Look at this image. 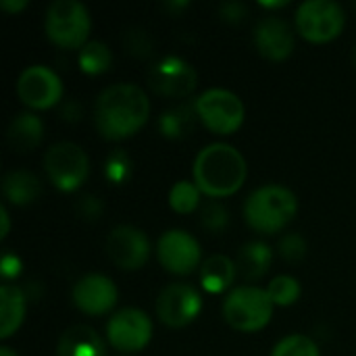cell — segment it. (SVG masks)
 <instances>
[{
  "instance_id": "3",
  "label": "cell",
  "mask_w": 356,
  "mask_h": 356,
  "mask_svg": "<svg viewBox=\"0 0 356 356\" xmlns=\"http://www.w3.org/2000/svg\"><path fill=\"white\" fill-rule=\"evenodd\" d=\"M298 211V200L286 186L269 184L257 188L244 202L246 223L261 234H275L284 229Z\"/></svg>"
},
{
  "instance_id": "8",
  "label": "cell",
  "mask_w": 356,
  "mask_h": 356,
  "mask_svg": "<svg viewBox=\"0 0 356 356\" xmlns=\"http://www.w3.org/2000/svg\"><path fill=\"white\" fill-rule=\"evenodd\" d=\"M344 10L334 0H307L296 10V27L311 42H330L344 29Z\"/></svg>"
},
{
  "instance_id": "25",
  "label": "cell",
  "mask_w": 356,
  "mask_h": 356,
  "mask_svg": "<svg viewBox=\"0 0 356 356\" xmlns=\"http://www.w3.org/2000/svg\"><path fill=\"white\" fill-rule=\"evenodd\" d=\"M169 204L177 213H194L200 204V190L192 181H177L169 192Z\"/></svg>"
},
{
  "instance_id": "22",
  "label": "cell",
  "mask_w": 356,
  "mask_h": 356,
  "mask_svg": "<svg viewBox=\"0 0 356 356\" xmlns=\"http://www.w3.org/2000/svg\"><path fill=\"white\" fill-rule=\"evenodd\" d=\"M198 113H196V102H186V104H177L169 111H165L159 119V129L165 138L171 140H181L186 136H190L196 127L198 121Z\"/></svg>"
},
{
  "instance_id": "34",
  "label": "cell",
  "mask_w": 356,
  "mask_h": 356,
  "mask_svg": "<svg viewBox=\"0 0 356 356\" xmlns=\"http://www.w3.org/2000/svg\"><path fill=\"white\" fill-rule=\"evenodd\" d=\"M0 271H2V277H4V280H13V277H17V275H19V271H21V261H19V257H17V254H13V252H4Z\"/></svg>"
},
{
  "instance_id": "12",
  "label": "cell",
  "mask_w": 356,
  "mask_h": 356,
  "mask_svg": "<svg viewBox=\"0 0 356 356\" xmlns=\"http://www.w3.org/2000/svg\"><path fill=\"white\" fill-rule=\"evenodd\" d=\"M17 96L31 108H48L60 100L63 81L50 67L31 65L17 79Z\"/></svg>"
},
{
  "instance_id": "16",
  "label": "cell",
  "mask_w": 356,
  "mask_h": 356,
  "mask_svg": "<svg viewBox=\"0 0 356 356\" xmlns=\"http://www.w3.org/2000/svg\"><path fill=\"white\" fill-rule=\"evenodd\" d=\"M254 46L263 56L271 60H284L294 50V31L286 19L263 17L254 25Z\"/></svg>"
},
{
  "instance_id": "30",
  "label": "cell",
  "mask_w": 356,
  "mask_h": 356,
  "mask_svg": "<svg viewBox=\"0 0 356 356\" xmlns=\"http://www.w3.org/2000/svg\"><path fill=\"white\" fill-rule=\"evenodd\" d=\"M280 254H282V259H286L288 263H298V261H302L305 254H307V240H305L300 234H296V232L286 234V236L280 240Z\"/></svg>"
},
{
  "instance_id": "39",
  "label": "cell",
  "mask_w": 356,
  "mask_h": 356,
  "mask_svg": "<svg viewBox=\"0 0 356 356\" xmlns=\"http://www.w3.org/2000/svg\"><path fill=\"white\" fill-rule=\"evenodd\" d=\"M0 356H17V355H15V353H13L10 348H6V346H2V348H0Z\"/></svg>"
},
{
  "instance_id": "14",
  "label": "cell",
  "mask_w": 356,
  "mask_h": 356,
  "mask_svg": "<svg viewBox=\"0 0 356 356\" xmlns=\"http://www.w3.org/2000/svg\"><path fill=\"white\" fill-rule=\"evenodd\" d=\"M106 254L117 267L134 271L148 261L150 242L142 229L131 225H119L106 238Z\"/></svg>"
},
{
  "instance_id": "1",
  "label": "cell",
  "mask_w": 356,
  "mask_h": 356,
  "mask_svg": "<svg viewBox=\"0 0 356 356\" xmlns=\"http://www.w3.org/2000/svg\"><path fill=\"white\" fill-rule=\"evenodd\" d=\"M150 115V100L136 83H115L104 88L94 106V123L106 140H123L136 134Z\"/></svg>"
},
{
  "instance_id": "5",
  "label": "cell",
  "mask_w": 356,
  "mask_h": 356,
  "mask_svg": "<svg viewBox=\"0 0 356 356\" xmlns=\"http://www.w3.org/2000/svg\"><path fill=\"white\" fill-rule=\"evenodd\" d=\"M46 35L60 48H81L92 21L88 8L77 0H54L46 8Z\"/></svg>"
},
{
  "instance_id": "28",
  "label": "cell",
  "mask_w": 356,
  "mask_h": 356,
  "mask_svg": "<svg viewBox=\"0 0 356 356\" xmlns=\"http://www.w3.org/2000/svg\"><path fill=\"white\" fill-rule=\"evenodd\" d=\"M131 167H134L131 156H129L125 150L117 148V150H113V152L106 156L104 175H106V179H108L111 184L119 186V184H125V181L131 177Z\"/></svg>"
},
{
  "instance_id": "15",
  "label": "cell",
  "mask_w": 356,
  "mask_h": 356,
  "mask_svg": "<svg viewBox=\"0 0 356 356\" xmlns=\"http://www.w3.org/2000/svg\"><path fill=\"white\" fill-rule=\"evenodd\" d=\"M71 296L79 311L88 315H104L117 305L119 290L111 277L100 273H90L73 286Z\"/></svg>"
},
{
  "instance_id": "18",
  "label": "cell",
  "mask_w": 356,
  "mask_h": 356,
  "mask_svg": "<svg viewBox=\"0 0 356 356\" xmlns=\"http://www.w3.org/2000/svg\"><path fill=\"white\" fill-rule=\"evenodd\" d=\"M44 138V123L33 113H19L13 117L6 129L8 146L17 152L33 150Z\"/></svg>"
},
{
  "instance_id": "4",
  "label": "cell",
  "mask_w": 356,
  "mask_h": 356,
  "mask_svg": "<svg viewBox=\"0 0 356 356\" xmlns=\"http://www.w3.org/2000/svg\"><path fill=\"white\" fill-rule=\"evenodd\" d=\"M273 302L267 290L257 286L234 288L223 300V317L238 332H259L263 330L273 315Z\"/></svg>"
},
{
  "instance_id": "35",
  "label": "cell",
  "mask_w": 356,
  "mask_h": 356,
  "mask_svg": "<svg viewBox=\"0 0 356 356\" xmlns=\"http://www.w3.org/2000/svg\"><path fill=\"white\" fill-rule=\"evenodd\" d=\"M0 6L8 13H17L27 6V0H0Z\"/></svg>"
},
{
  "instance_id": "13",
  "label": "cell",
  "mask_w": 356,
  "mask_h": 356,
  "mask_svg": "<svg viewBox=\"0 0 356 356\" xmlns=\"http://www.w3.org/2000/svg\"><path fill=\"white\" fill-rule=\"evenodd\" d=\"M156 254L167 271L175 275H188L200 263V244L184 229H169L159 238Z\"/></svg>"
},
{
  "instance_id": "2",
  "label": "cell",
  "mask_w": 356,
  "mask_h": 356,
  "mask_svg": "<svg viewBox=\"0 0 356 356\" xmlns=\"http://www.w3.org/2000/svg\"><path fill=\"white\" fill-rule=\"evenodd\" d=\"M246 171V161L238 148L215 142L198 152L194 161V184L207 196L225 198L242 188Z\"/></svg>"
},
{
  "instance_id": "26",
  "label": "cell",
  "mask_w": 356,
  "mask_h": 356,
  "mask_svg": "<svg viewBox=\"0 0 356 356\" xmlns=\"http://www.w3.org/2000/svg\"><path fill=\"white\" fill-rule=\"evenodd\" d=\"M300 284L296 277L292 275H280L275 280H271V284L267 286V294L271 298L273 305L277 307H290L300 298Z\"/></svg>"
},
{
  "instance_id": "10",
  "label": "cell",
  "mask_w": 356,
  "mask_h": 356,
  "mask_svg": "<svg viewBox=\"0 0 356 356\" xmlns=\"http://www.w3.org/2000/svg\"><path fill=\"white\" fill-rule=\"evenodd\" d=\"M106 338L121 353H138L152 338V321L140 309H121L108 319Z\"/></svg>"
},
{
  "instance_id": "19",
  "label": "cell",
  "mask_w": 356,
  "mask_h": 356,
  "mask_svg": "<svg viewBox=\"0 0 356 356\" xmlns=\"http://www.w3.org/2000/svg\"><path fill=\"white\" fill-rule=\"evenodd\" d=\"M25 317V294L15 284L0 286V338H10L23 323Z\"/></svg>"
},
{
  "instance_id": "32",
  "label": "cell",
  "mask_w": 356,
  "mask_h": 356,
  "mask_svg": "<svg viewBox=\"0 0 356 356\" xmlns=\"http://www.w3.org/2000/svg\"><path fill=\"white\" fill-rule=\"evenodd\" d=\"M77 211H79V215H81L83 219L94 221V219H98V217L102 215V202H100V198H96V196H83V198H79V202H77Z\"/></svg>"
},
{
  "instance_id": "33",
  "label": "cell",
  "mask_w": 356,
  "mask_h": 356,
  "mask_svg": "<svg viewBox=\"0 0 356 356\" xmlns=\"http://www.w3.org/2000/svg\"><path fill=\"white\" fill-rule=\"evenodd\" d=\"M219 15H221L223 21L240 23V21H244V17H246V6H244L242 2H238V0H234V2H223V4L219 6Z\"/></svg>"
},
{
  "instance_id": "9",
  "label": "cell",
  "mask_w": 356,
  "mask_h": 356,
  "mask_svg": "<svg viewBox=\"0 0 356 356\" xmlns=\"http://www.w3.org/2000/svg\"><path fill=\"white\" fill-rule=\"evenodd\" d=\"M148 86L167 98H188L198 86V73L181 56H163L148 69Z\"/></svg>"
},
{
  "instance_id": "31",
  "label": "cell",
  "mask_w": 356,
  "mask_h": 356,
  "mask_svg": "<svg viewBox=\"0 0 356 356\" xmlns=\"http://www.w3.org/2000/svg\"><path fill=\"white\" fill-rule=\"evenodd\" d=\"M125 46L129 52L138 54V56H146L148 50L152 48V42L150 38L146 35V31H140V29H134L125 35Z\"/></svg>"
},
{
  "instance_id": "27",
  "label": "cell",
  "mask_w": 356,
  "mask_h": 356,
  "mask_svg": "<svg viewBox=\"0 0 356 356\" xmlns=\"http://www.w3.org/2000/svg\"><path fill=\"white\" fill-rule=\"evenodd\" d=\"M271 356H321L315 340L302 334H292L275 344Z\"/></svg>"
},
{
  "instance_id": "37",
  "label": "cell",
  "mask_w": 356,
  "mask_h": 356,
  "mask_svg": "<svg viewBox=\"0 0 356 356\" xmlns=\"http://www.w3.org/2000/svg\"><path fill=\"white\" fill-rule=\"evenodd\" d=\"M63 115H67L65 119L75 121V119L79 117V104H77V102H67V106L63 108Z\"/></svg>"
},
{
  "instance_id": "6",
  "label": "cell",
  "mask_w": 356,
  "mask_h": 356,
  "mask_svg": "<svg viewBox=\"0 0 356 356\" xmlns=\"http://www.w3.org/2000/svg\"><path fill=\"white\" fill-rule=\"evenodd\" d=\"M44 169L58 190L73 192L86 181L90 161L83 148L75 142H56L44 154Z\"/></svg>"
},
{
  "instance_id": "24",
  "label": "cell",
  "mask_w": 356,
  "mask_h": 356,
  "mask_svg": "<svg viewBox=\"0 0 356 356\" xmlns=\"http://www.w3.org/2000/svg\"><path fill=\"white\" fill-rule=\"evenodd\" d=\"M77 60H79V67H81L83 73L98 75V73H104L111 67L113 54H111V48L104 42L96 40V42H88L86 46H81Z\"/></svg>"
},
{
  "instance_id": "29",
  "label": "cell",
  "mask_w": 356,
  "mask_h": 356,
  "mask_svg": "<svg viewBox=\"0 0 356 356\" xmlns=\"http://www.w3.org/2000/svg\"><path fill=\"white\" fill-rule=\"evenodd\" d=\"M227 221H229L227 209L221 202H217V200H211V202H207L200 209V223L209 232H221V229H225Z\"/></svg>"
},
{
  "instance_id": "38",
  "label": "cell",
  "mask_w": 356,
  "mask_h": 356,
  "mask_svg": "<svg viewBox=\"0 0 356 356\" xmlns=\"http://www.w3.org/2000/svg\"><path fill=\"white\" fill-rule=\"evenodd\" d=\"M263 6H267V8H277V6H286L288 2L286 0H280V2H261Z\"/></svg>"
},
{
  "instance_id": "36",
  "label": "cell",
  "mask_w": 356,
  "mask_h": 356,
  "mask_svg": "<svg viewBox=\"0 0 356 356\" xmlns=\"http://www.w3.org/2000/svg\"><path fill=\"white\" fill-rule=\"evenodd\" d=\"M0 221H2V229H0V238L4 240V238L8 236V229H10V219H8V211H6V207H4V204L0 207Z\"/></svg>"
},
{
  "instance_id": "7",
  "label": "cell",
  "mask_w": 356,
  "mask_h": 356,
  "mask_svg": "<svg viewBox=\"0 0 356 356\" xmlns=\"http://www.w3.org/2000/svg\"><path fill=\"white\" fill-rule=\"evenodd\" d=\"M194 102L200 121L215 134H234L244 121V104L240 96L229 90L211 88L202 92Z\"/></svg>"
},
{
  "instance_id": "21",
  "label": "cell",
  "mask_w": 356,
  "mask_h": 356,
  "mask_svg": "<svg viewBox=\"0 0 356 356\" xmlns=\"http://www.w3.org/2000/svg\"><path fill=\"white\" fill-rule=\"evenodd\" d=\"M271 261H273V250L265 242L254 240L240 248L238 259H236V269L240 271L244 280L254 282V280H261L269 271Z\"/></svg>"
},
{
  "instance_id": "23",
  "label": "cell",
  "mask_w": 356,
  "mask_h": 356,
  "mask_svg": "<svg viewBox=\"0 0 356 356\" xmlns=\"http://www.w3.org/2000/svg\"><path fill=\"white\" fill-rule=\"evenodd\" d=\"M236 263L223 254H213L200 265V284L207 292L219 294L227 290L236 277Z\"/></svg>"
},
{
  "instance_id": "20",
  "label": "cell",
  "mask_w": 356,
  "mask_h": 356,
  "mask_svg": "<svg viewBox=\"0 0 356 356\" xmlns=\"http://www.w3.org/2000/svg\"><path fill=\"white\" fill-rule=\"evenodd\" d=\"M2 194L8 202L17 207H27L42 196V184L29 171H23V169L8 171L2 177Z\"/></svg>"
},
{
  "instance_id": "11",
  "label": "cell",
  "mask_w": 356,
  "mask_h": 356,
  "mask_svg": "<svg viewBox=\"0 0 356 356\" xmlns=\"http://www.w3.org/2000/svg\"><path fill=\"white\" fill-rule=\"evenodd\" d=\"M202 311V298L190 284H169L156 298V315L169 327H184L192 323Z\"/></svg>"
},
{
  "instance_id": "40",
  "label": "cell",
  "mask_w": 356,
  "mask_h": 356,
  "mask_svg": "<svg viewBox=\"0 0 356 356\" xmlns=\"http://www.w3.org/2000/svg\"><path fill=\"white\" fill-rule=\"evenodd\" d=\"M355 65H356V48H355Z\"/></svg>"
},
{
  "instance_id": "17",
  "label": "cell",
  "mask_w": 356,
  "mask_h": 356,
  "mask_svg": "<svg viewBox=\"0 0 356 356\" xmlns=\"http://www.w3.org/2000/svg\"><path fill=\"white\" fill-rule=\"evenodd\" d=\"M104 342L100 334L88 325H73L63 332L56 356H104Z\"/></svg>"
}]
</instances>
